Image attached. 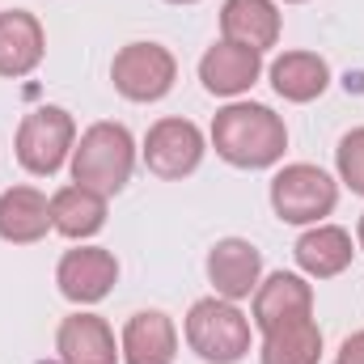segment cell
Here are the masks:
<instances>
[{
	"mask_svg": "<svg viewBox=\"0 0 364 364\" xmlns=\"http://www.w3.org/2000/svg\"><path fill=\"white\" fill-rule=\"evenodd\" d=\"M186 343L208 364H237L250 352V318L225 296H203L186 314Z\"/></svg>",
	"mask_w": 364,
	"mask_h": 364,
	"instance_id": "obj_3",
	"label": "cell"
},
{
	"mask_svg": "<svg viewBox=\"0 0 364 364\" xmlns=\"http://www.w3.org/2000/svg\"><path fill=\"white\" fill-rule=\"evenodd\" d=\"M259 275H263V255L246 237H225V242L212 246V255H208V279H212L216 296L246 301L259 288Z\"/></svg>",
	"mask_w": 364,
	"mask_h": 364,
	"instance_id": "obj_9",
	"label": "cell"
},
{
	"mask_svg": "<svg viewBox=\"0 0 364 364\" xmlns=\"http://www.w3.org/2000/svg\"><path fill=\"white\" fill-rule=\"evenodd\" d=\"M102 225H106V195H97L81 182L60 186L51 195V229L55 233L81 242V237H93Z\"/></svg>",
	"mask_w": 364,
	"mask_h": 364,
	"instance_id": "obj_18",
	"label": "cell"
},
{
	"mask_svg": "<svg viewBox=\"0 0 364 364\" xmlns=\"http://www.w3.org/2000/svg\"><path fill=\"white\" fill-rule=\"evenodd\" d=\"M288 4H301V0H288Z\"/></svg>",
	"mask_w": 364,
	"mask_h": 364,
	"instance_id": "obj_25",
	"label": "cell"
},
{
	"mask_svg": "<svg viewBox=\"0 0 364 364\" xmlns=\"http://www.w3.org/2000/svg\"><path fill=\"white\" fill-rule=\"evenodd\" d=\"M119 352H123L127 364H174V356H178V331H174L170 314H161V309L132 314V322L123 326Z\"/></svg>",
	"mask_w": 364,
	"mask_h": 364,
	"instance_id": "obj_13",
	"label": "cell"
},
{
	"mask_svg": "<svg viewBox=\"0 0 364 364\" xmlns=\"http://www.w3.org/2000/svg\"><path fill=\"white\" fill-rule=\"evenodd\" d=\"M110 81L127 102H161L178 81V60L161 43H127L110 64Z\"/></svg>",
	"mask_w": 364,
	"mask_h": 364,
	"instance_id": "obj_6",
	"label": "cell"
},
{
	"mask_svg": "<svg viewBox=\"0 0 364 364\" xmlns=\"http://www.w3.org/2000/svg\"><path fill=\"white\" fill-rule=\"evenodd\" d=\"M314 314V288L292 272H275L255 288V322L272 331L279 322H296Z\"/></svg>",
	"mask_w": 364,
	"mask_h": 364,
	"instance_id": "obj_16",
	"label": "cell"
},
{
	"mask_svg": "<svg viewBox=\"0 0 364 364\" xmlns=\"http://www.w3.org/2000/svg\"><path fill=\"white\" fill-rule=\"evenodd\" d=\"M51 229V199L38 186H9L0 191V237L13 246L43 242Z\"/></svg>",
	"mask_w": 364,
	"mask_h": 364,
	"instance_id": "obj_14",
	"label": "cell"
},
{
	"mask_svg": "<svg viewBox=\"0 0 364 364\" xmlns=\"http://www.w3.org/2000/svg\"><path fill=\"white\" fill-rule=\"evenodd\" d=\"M55 352H60V364H119L123 356L114 348V331L97 314H68L60 322Z\"/></svg>",
	"mask_w": 364,
	"mask_h": 364,
	"instance_id": "obj_11",
	"label": "cell"
},
{
	"mask_svg": "<svg viewBox=\"0 0 364 364\" xmlns=\"http://www.w3.org/2000/svg\"><path fill=\"white\" fill-rule=\"evenodd\" d=\"M47 51V34L34 13L9 9L0 13V77H30Z\"/></svg>",
	"mask_w": 364,
	"mask_h": 364,
	"instance_id": "obj_12",
	"label": "cell"
},
{
	"mask_svg": "<svg viewBox=\"0 0 364 364\" xmlns=\"http://www.w3.org/2000/svg\"><path fill=\"white\" fill-rule=\"evenodd\" d=\"M335 166H339V178L348 182L356 195H364V127L348 132L335 149Z\"/></svg>",
	"mask_w": 364,
	"mask_h": 364,
	"instance_id": "obj_21",
	"label": "cell"
},
{
	"mask_svg": "<svg viewBox=\"0 0 364 364\" xmlns=\"http://www.w3.org/2000/svg\"><path fill=\"white\" fill-rule=\"evenodd\" d=\"M203 161V132L191 119H157L144 136V166L157 178H186Z\"/></svg>",
	"mask_w": 364,
	"mask_h": 364,
	"instance_id": "obj_7",
	"label": "cell"
},
{
	"mask_svg": "<svg viewBox=\"0 0 364 364\" xmlns=\"http://www.w3.org/2000/svg\"><path fill=\"white\" fill-rule=\"evenodd\" d=\"M220 34L225 43L250 47V51H267L279 43V9L275 0H225L220 9Z\"/></svg>",
	"mask_w": 364,
	"mask_h": 364,
	"instance_id": "obj_15",
	"label": "cell"
},
{
	"mask_svg": "<svg viewBox=\"0 0 364 364\" xmlns=\"http://www.w3.org/2000/svg\"><path fill=\"white\" fill-rule=\"evenodd\" d=\"M263 364H318L322 360V331L314 318L279 322L263 331Z\"/></svg>",
	"mask_w": 364,
	"mask_h": 364,
	"instance_id": "obj_20",
	"label": "cell"
},
{
	"mask_svg": "<svg viewBox=\"0 0 364 364\" xmlns=\"http://www.w3.org/2000/svg\"><path fill=\"white\" fill-rule=\"evenodd\" d=\"M136 170V140L123 123H93L73 149V182L97 195H119Z\"/></svg>",
	"mask_w": 364,
	"mask_h": 364,
	"instance_id": "obj_2",
	"label": "cell"
},
{
	"mask_svg": "<svg viewBox=\"0 0 364 364\" xmlns=\"http://www.w3.org/2000/svg\"><path fill=\"white\" fill-rule=\"evenodd\" d=\"M339 203V186L318 166H284L272 178V208L284 225H318Z\"/></svg>",
	"mask_w": 364,
	"mask_h": 364,
	"instance_id": "obj_5",
	"label": "cell"
},
{
	"mask_svg": "<svg viewBox=\"0 0 364 364\" xmlns=\"http://www.w3.org/2000/svg\"><path fill=\"white\" fill-rule=\"evenodd\" d=\"M259 73H263V55L250 51V47L225 43V38H220L216 47H208L203 60H199V81H203V90L216 93V97H237V93H246L259 81Z\"/></svg>",
	"mask_w": 364,
	"mask_h": 364,
	"instance_id": "obj_10",
	"label": "cell"
},
{
	"mask_svg": "<svg viewBox=\"0 0 364 364\" xmlns=\"http://www.w3.org/2000/svg\"><path fill=\"white\" fill-rule=\"evenodd\" d=\"M356 237H360V250H364V216H360V225H356Z\"/></svg>",
	"mask_w": 364,
	"mask_h": 364,
	"instance_id": "obj_23",
	"label": "cell"
},
{
	"mask_svg": "<svg viewBox=\"0 0 364 364\" xmlns=\"http://www.w3.org/2000/svg\"><path fill=\"white\" fill-rule=\"evenodd\" d=\"M212 144L237 170H267L288 149V127L263 102H229L212 119Z\"/></svg>",
	"mask_w": 364,
	"mask_h": 364,
	"instance_id": "obj_1",
	"label": "cell"
},
{
	"mask_svg": "<svg viewBox=\"0 0 364 364\" xmlns=\"http://www.w3.org/2000/svg\"><path fill=\"white\" fill-rule=\"evenodd\" d=\"M352 233L339 225H314L296 242V267L314 279H335L352 267Z\"/></svg>",
	"mask_w": 364,
	"mask_h": 364,
	"instance_id": "obj_17",
	"label": "cell"
},
{
	"mask_svg": "<svg viewBox=\"0 0 364 364\" xmlns=\"http://www.w3.org/2000/svg\"><path fill=\"white\" fill-rule=\"evenodd\" d=\"M170 4H195V0H170Z\"/></svg>",
	"mask_w": 364,
	"mask_h": 364,
	"instance_id": "obj_24",
	"label": "cell"
},
{
	"mask_svg": "<svg viewBox=\"0 0 364 364\" xmlns=\"http://www.w3.org/2000/svg\"><path fill=\"white\" fill-rule=\"evenodd\" d=\"M73 149H77V123L64 106H38L17 127V161L38 178H51L73 157Z\"/></svg>",
	"mask_w": 364,
	"mask_h": 364,
	"instance_id": "obj_4",
	"label": "cell"
},
{
	"mask_svg": "<svg viewBox=\"0 0 364 364\" xmlns=\"http://www.w3.org/2000/svg\"><path fill=\"white\" fill-rule=\"evenodd\" d=\"M335 364H364V331H356V335H348V339H343L339 360H335Z\"/></svg>",
	"mask_w": 364,
	"mask_h": 364,
	"instance_id": "obj_22",
	"label": "cell"
},
{
	"mask_svg": "<svg viewBox=\"0 0 364 364\" xmlns=\"http://www.w3.org/2000/svg\"><path fill=\"white\" fill-rule=\"evenodd\" d=\"M272 85L284 102H314L331 85V64L318 51H284L272 64Z\"/></svg>",
	"mask_w": 364,
	"mask_h": 364,
	"instance_id": "obj_19",
	"label": "cell"
},
{
	"mask_svg": "<svg viewBox=\"0 0 364 364\" xmlns=\"http://www.w3.org/2000/svg\"><path fill=\"white\" fill-rule=\"evenodd\" d=\"M119 279V263L110 250L102 246H81V250H68L55 267V284L60 292L73 301V305H97Z\"/></svg>",
	"mask_w": 364,
	"mask_h": 364,
	"instance_id": "obj_8",
	"label": "cell"
}]
</instances>
